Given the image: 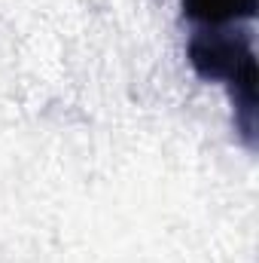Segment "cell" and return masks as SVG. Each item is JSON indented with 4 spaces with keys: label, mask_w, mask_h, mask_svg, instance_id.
<instances>
[{
    "label": "cell",
    "mask_w": 259,
    "mask_h": 263,
    "mask_svg": "<svg viewBox=\"0 0 259 263\" xmlns=\"http://www.w3.org/2000/svg\"><path fill=\"white\" fill-rule=\"evenodd\" d=\"M186 59L201 80L226 83L235 126L247 147L256 144V52L247 28H201L189 37Z\"/></svg>",
    "instance_id": "6da1fadb"
},
{
    "label": "cell",
    "mask_w": 259,
    "mask_h": 263,
    "mask_svg": "<svg viewBox=\"0 0 259 263\" xmlns=\"http://www.w3.org/2000/svg\"><path fill=\"white\" fill-rule=\"evenodd\" d=\"M186 18L204 28H229L238 22H250L259 9V0H180Z\"/></svg>",
    "instance_id": "7a4b0ae2"
}]
</instances>
